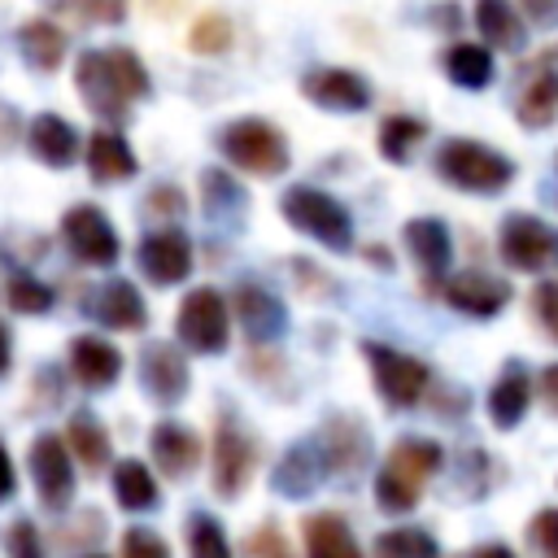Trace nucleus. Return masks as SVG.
Returning <instances> with one entry per match:
<instances>
[{
	"label": "nucleus",
	"instance_id": "1",
	"mask_svg": "<svg viewBox=\"0 0 558 558\" xmlns=\"http://www.w3.org/2000/svg\"><path fill=\"white\" fill-rule=\"evenodd\" d=\"M74 87L100 122H126L131 105L148 96V70L131 48H87L74 61Z\"/></svg>",
	"mask_w": 558,
	"mask_h": 558
},
{
	"label": "nucleus",
	"instance_id": "2",
	"mask_svg": "<svg viewBox=\"0 0 558 558\" xmlns=\"http://www.w3.org/2000/svg\"><path fill=\"white\" fill-rule=\"evenodd\" d=\"M436 174L471 196H497L514 179V161L480 140H445L436 153Z\"/></svg>",
	"mask_w": 558,
	"mask_h": 558
},
{
	"label": "nucleus",
	"instance_id": "3",
	"mask_svg": "<svg viewBox=\"0 0 558 558\" xmlns=\"http://www.w3.org/2000/svg\"><path fill=\"white\" fill-rule=\"evenodd\" d=\"M279 209H283V218H288L301 235H314V240L327 244L331 253H349V248H353V218H349V209H344L331 192L310 187V183H296V187L283 192Z\"/></svg>",
	"mask_w": 558,
	"mask_h": 558
},
{
	"label": "nucleus",
	"instance_id": "4",
	"mask_svg": "<svg viewBox=\"0 0 558 558\" xmlns=\"http://www.w3.org/2000/svg\"><path fill=\"white\" fill-rule=\"evenodd\" d=\"M218 153L235 170L257 174V179H270V174L288 170V140L266 118H235V122H227L222 135H218Z\"/></svg>",
	"mask_w": 558,
	"mask_h": 558
},
{
	"label": "nucleus",
	"instance_id": "5",
	"mask_svg": "<svg viewBox=\"0 0 558 558\" xmlns=\"http://www.w3.org/2000/svg\"><path fill=\"white\" fill-rule=\"evenodd\" d=\"M174 336L192 353H222L231 344V305L218 288H192L174 314Z\"/></svg>",
	"mask_w": 558,
	"mask_h": 558
},
{
	"label": "nucleus",
	"instance_id": "6",
	"mask_svg": "<svg viewBox=\"0 0 558 558\" xmlns=\"http://www.w3.org/2000/svg\"><path fill=\"white\" fill-rule=\"evenodd\" d=\"M26 466H31V484L39 493V506L52 514H65L74 506V484H78L74 480V453H70L65 436H57V432L35 436Z\"/></svg>",
	"mask_w": 558,
	"mask_h": 558
},
{
	"label": "nucleus",
	"instance_id": "7",
	"mask_svg": "<svg viewBox=\"0 0 558 558\" xmlns=\"http://www.w3.org/2000/svg\"><path fill=\"white\" fill-rule=\"evenodd\" d=\"M61 240L78 266H113L122 253V240H118L109 214L87 201H78L61 214Z\"/></svg>",
	"mask_w": 558,
	"mask_h": 558
},
{
	"label": "nucleus",
	"instance_id": "8",
	"mask_svg": "<svg viewBox=\"0 0 558 558\" xmlns=\"http://www.w3.org/2000/svg\"><path fill=\"white\" fill-rule=\"evenodd\" d=\"M366 362H371V379L379 388V397L392 405V410H410L418 405V397L427 392V362L392 349V344H379V340H366L362 344Z\"/></svg>",
	"mask_w": 558,
	"mask_h": 558
},
{
	"label": "nucleus",
	"instance_id": "9",
	"mask_svg": "<svg viewBox=\"0 0 558 558\" xmlns=\"http://www.w3.org/2000/svg\"><path fill=\"white\" fill-rule=\"evenodd\" d=\"M253 462H257V445L248 440V432L222 414L214 427V449H209V480L218 497H240L244 484L253 480Z\"/></svg>",
	"mask_w": 558,
	"mask_h": 558
},
{
	"label": "nucleus",
	"instance_id": "10",
	"mask_svg": "<svg viewBox=\"0 0 558 558\" xmlns=\"http://www.w3.org/2000/svg\"><path fill=\"white\" fill-rule=\"evenodd\" d=\"M497 248H501V262L514 266V270H545L554 257H558V235L549 222H541L536 214H506L501 218V235H497Z\"/></svg>",
	"mask_w": 558,
	"mask_h": 558
},
{
	"label": "nucleus",
	"instance_id": "11",
	"mask_svg": "<svg viewBox=\"0 0 558 558\" xmlns=\"http://www.w3.org/2000/svg\"><path fill=\"white\" fill-rule=\"evenodd\" d=\"M135 262H140V270H144V279L148 283H157V288H170V283H183L187 275H192V240L174 227V222H161L157 231H148L144 240H140V248H135Z\"/></svg>",
	"mask_w": 558,
	"mask_h": 558
},
{
	"label": "nucleus",
	"instance_id": "12",
	"mask_svg": "<svg viewBox=\"0 0 558 558\" xmlns=\"http://www.w3.org/2000/svg\"><path fill=\"white\" fill-rule=\"evenodd\" d=\"M301 96L331 113H362L371 105V83L349 65H323L301 78Z\"/></svg>",
	"mask_w": 558,
	"mask_h": 558
},
{
	"label": "nucleus",
	"instance_id": "13",
	"mask_svg": "<svg viewBox=\"0 0 558 558\" xmlns=\"http://www.w3.org/2000/svg\"><path fill=\"white\" fill-rule=\"evenodd\" d=\"M140 384H144V392H148L157 405L183 401V392H187V384H192L187 357H183L170 340L144 344V353H140Z\"/></svg>",
	"mask_w": 558,
	"mask_h": 558
},
{
	"label": "nucleus",
	"instance_id": "14",
	"mask_svg": "<svg viewBox=\"0 0 558 558\" xmlns=\"http://www.w3.org/2000/svg\"><path fill=\"white\" fill-rule=\"evenodd\" d=\"M231 310H235V318H240V327H244V336H248L253 344H270V340H279L283 327H288L283 301L270 296L262 283H240L235 296H231Z\"/></svg>",
	"mask_w": 558,
	"mask_h": 558
},
{
	"label": "nucleus",
	"instance_id": "15",
	"mask_svg": "<svg viewBox=\"0 0 558 558\" xmlns=\"http://www.w3.org/2000/svg\"><path fill=\"white\" fill-rule=\"evenodd\" d=\"M440 292H445V301H449L453 310H462V314H471V318H493V314H501L506 301H510V283H506V279H493V275H484V270H462V275L445 279Z\"/></svg>",
	"mask_w": 558,
	"mask_h": 558
},
{
	"label": "nucleus",
	"instance_id": "16",
	"mask_svg": "<svg viewBox=\"0 0 558 558\" xmlns=\"http://www.w3.org/2000/svg\"><path fill=\"white\" fill-rule=\"evenodd\" d=\"M70 375H74L87 392L113 388L118 375H122V353H118V344H109L105 336H74V340H70Z\"/></svg>",
	"mask_w": 558,
	"mask_h": 558
},
{
	"label": "nucleus",
	"instance_id": "17",
	"mask_svg": "<svg viewBox=\"0 0 558 558\" xmlns=\"http://www.w3.org/2000/svg\"><path fill=\"white\" fill-rule=\"evenodd\" d=\"M148 449H153L157 471H166L170 480L192 475L196 462H201V436H196L187 423H174V418H161V423L148 432Z\"/></svg>",
	"mask_w": 558,
	"mask_h": 558
},
{
	"label": "nucleus",
	"instance_id": "18",
	"mask_svg": "<svg viewBox=\"0 0 558 558\" xmlns=\"http://www.w3.org/2000/svg\"><path fill=\"white\" fill-rule=\"evenodd\" d=\"M83 161H87V174H92L96 183H122V179H131V174L140 170L135 148H131L126 135L113 131V126H100V131L87 135Z\"/></svg>",
	"mask_w": 558,
	"mask_h": 558
},
{
	"label": "nucleus",
	"instance_id": "19",
	"mask_svg": "<svg viewBox=\"0 0 558 558\" xmlns=\"http://www.w3.org/2000/svg\"><path fill=\"white\" fill-rule=\"evenodd\" d=\"M92 314L109 331H144L148 327V305L131 279H109L105 288H96Z\"/></svg>",
	"mask_w": 558,
	"mask_h": 558
},
{
	"label": "nucleus",
	"instance_id": "20",
	"mask_svg": "<svg viewBox=\"0 0 558 558\" xmlns=\"http://www.w3.org/2000/svg\"><path fill=\"white\" fill-rule=\"evenodd\" d=\"M323 471H327V449H323V440H301V445H292L283 458H279V466H275V493H283V497H310L318 484H323Z\"/></svg>",
	"mask_w": 558,
	"mask_h": 558
},
{
	"label": "nucleus",
	"instance_id": "21",
	"mask_svg": "<svg viewBox=\"0 0 558 558\" xmlns=\"http://www.w3.org/2000/svg\"><path fill=\"white\" fill-rule=\"evenodd\" d=\"M405 248H410L414 266L427 275V283H440V275L449 270V257H453V235L440 218H410Z\"/></svg>",
	"mask_w": 558,
	"mask_h": 558
},
{
	"label": "nucleus",
	"instance_id": "22",
	"mask_svg": "<svg viewBox=\"0 0 558 558\" xmlns=\"http://www.w3.org/2000/svg\"><path fill=\"white\" fill-rule=\"evenodd\" d=\"M26 148L35 153V161H44L52 170H65V166L78 161V131L61 113H39L26 131Z\"/></svg>",
	"mask_w": 558,
	"mask_h": 558
},
{
	"label": "nucleus",
	"instance_id": "23",
	"mask_svg": "<svg viewBox=\"0 0 558 558\" xmlns=\"http://www.w3.org/2000/svg\"><path fill=\"white\" fill-rule=\"evenodd\" d=\"M301 536H305V558H366L357 536H353V527L331 510L305 514L301 519Z\"/></svg>",
	"mask_w": 558,
	"mask_h": 558
},
{
	"label": "nucleus",
	"instance_id": "24",
	"mask_svg": "<svg viewBox=\"0 0 558 558\" xmlns=\"http://www.w3.org/2000/svg\"><path fill=\"white\" fill-rule=\"evenodd\" d=\"M527 405H532V379H527V371H523L519 362H510V366L497 375V384L488 388V418H493L501 432H510V427L523 423Z\"/></svg>",
	"mask_w": 558,
	"mask_h": 558
},
{
	"label": "nucleus",
	"instance_id": "25",
	"mask_svg": "<svg viewBox=\"0 0 558 558\" xmlns=\"http://www.w3.org/2000/svg\"><path fill=\"white\" fill-rule=\"evenodd\" d=\"M61 436H65L74 462H78L87 475H100V471L109 466V432H105V423H100L92 410H74Z\"/></svg>",
	"mask_w": 558,
	"mask_h": 558
},
{
	"label": "nucleus",
	"instance_id": "26",
	"mask_svg": "<svg viewBox=\"0 0 558 558\" xmlns=\"http://www.w3.org/2000/svg\"><path fill=\"white\" fill-rule=\"evenodd\" d=\"M17 48H22L31 70L52 74L65 61V31L52 17H31V22L17 26Z\"/></svg>",
	"mask_w": 558,
	"mask_h": 558
},
{
	"label": "nucleus",
	"instance_id": "27",
	"mask_svg": "<svg viewBox=\"0 0 558 558\" xmlns=\"http://www.w3.org/2000/svg\"><path fill=\"white\" fill-rule=\"evenodd\" d=\"M475 26L484 35L488 48H501V52H519L527 44V26H523V13L506 0H480L475 4Z\"/></svg>",
	"mask_w": 558,
	"mask_h": 558
},
{
	"label": "nucleus",
	"instance_id": "28",
	"mask_svg": "<svg viewBox=\"0 0 558 558\" xmlns=\"http://www.w3.org/2000/svg\"><path fill=\"white\" fill-rule=\"evenodd\" d=\"M440 462H445V449L436 445V440H427V436H405V440H397L392 449H388V462L384 466H392L397 475H405L410 484H427L436 471H440Z\"/></svg>",
	"mask_w": 558,
	"mask_h": 558
},
{
	"label": "nucleus",
	"instance_id": "29",
	"mask_svg": "<svg viewBox=\"0 0 558 558\" xmlns=\"http://www.w3.org/2000/svg\"><path fill=\"white\" fill-rule=\"evenodd\" d=\"M113 501H118L122 510H131V514L153 510V506L161 501V488H157L153 471H148L140 458H122V462L113 466Z\"/></svg>",
	"mask_w": 558,
	"mask_h": 558
},
{
	"label": "nucleus",
	"instance_id": "30",
	"mask_svg": "<svg viewBox=\"0 0 558 558\" xmlns=\"http://www.w3.org/2000/svg\"><path fill=\"white\" fill-rule=\"evenodd\" d=\"M440 70H445L458 87L480 92V87L493 78V52H488V44H445Z\"/></svg>",
	"mask_w": 558,
	"mask_h": 558
},
{
	"label": "nucleus",
	"instance_id": "31",
	"mask_svg": "<svg viewBox=\"0 0 558 558\" xmlns=\"http://www.w3.org/2000/svg\"><path fill=\"white\" fill-rule=\"evenodd\" d=\"M379 153L392 161V166H405L410 161V153L427 140V122L423 118H410V113H388L384 122H379Z\"/></svg>",
	"mask_w": 558,
	"mask_h": 558
},
{
	"label": "nucleus",
	"instance_id": "32",
	"mask_svg": "<svg viewBox=\"0 0 558 558\" xmlns=\"http://www.w3.org/2000/svg\"><path fill=\"white\" fill-rule=\"evenodd\" d=\"M323 449H327V466L331 471H357L362 462H366V436H362V427L357 423H349V418H331L327 423V440H323Z\"/></svg>",
	"mask_w": 558,
	"mask_h": 558
},
{
	"label": "nucleus",
	"instance_id": "33",
	"mask_svg": "<svg viewBox=\"0 0 558 558\" xmlns=\"http://www.w3.org/2000/svg\"><path fill=\"white\" fill-rule=\"evenodd\" d=\"M558 118V74H536L527 87H523V96H519V122H527V126H549Z\"/></svg>",
	"mask_w": 558,
	"mask_h": 558
},
{
	"label": "nucleus",
	"instance_id": "34",
	"mask_svg": "<svg viewBox=\"0 0 558 558\" xmlns=\"http://www.w3.org/2000/svg\"><path fill=\"white\" fill-rule=\"evenodd\" d=\"M375 558H440V545L423 527H388L371 545Z\"/></svg>",
	"mask_w": 558,
	"mask_h": 558
},
{
	"label": "nucleus",
	"instance_id": "35",
	"mask_svg": "<svg viewBox=\"0 0 558 558\" xmlns=\"http://www.w3.org/2000/svg\"><path fill=\"white\" fill-rule=\"evenodd\" d=\"M4 301H9L13 314H48L52 301H57V292L39 275H31V270H13L9 275V288H4Z\"/></svg>",
	"mask_w": 558,
	"mask_h": 558
},
{
	"label": "nucleus",
	"instance_id": "36",
	"mask_svg": "<svg viewBox=\"0 0 558 558\" xmlns=\"http://www.w3.org/2000/svg\"><path fill=\"white\" fill-rule=\"evenodd\" d=\"M187 558H231V541L222 523L205 510L187 514Z\"/></svg>",
	"mask_w": 558,
	"mask_h": 558
},
{
	"label": "nucleus",
	"instance_id": "37",
	"mask_svg": "<svg viewBox=\"0 0 558 558\" xmlns=\"http://www.w3.org/2000/svg\"><path fill=\"white\" fill-rule=\"evenodd\" d=\"M418 484H410L405 475H397L392 466H379V475H375V506L379 510H388V514H405V510H414V501H418Z\"/></svg>",
	"mask_w": 558,
	"mask_h": 558
},
{
	"label": "nucleus",
	"instance_id": "38",
	"mask_svg": "<svg viewBox=\"0 0 558 558\" xmlns=\"http://www.w3.org/2000/svg\"><path fill=\"white\" fill-rule=\"evenodd\" d=\"M187 44H192V52H201V57H218V52L231 48V22H227L222 13H205V17L192 22Z\"/></svg>",
	"mask_w": 558,
	"mask_h": 558
},
{
	"label": "nucleus",
	"instance_id": "39",
	"mask_svg": "<svg viewBox=\"0 0 558 558\" xmlns=\"http://www.w3.org/2000/svg\"><path fill=\"white\" fill-rule=\"evenodd\" d=\"M4 554L9 558H48V545H44V532L35 527V519H13L4 527Z\"/></svg>",
	"mask_w": 558,
	"mask_h": 558
},
{
	"label": "nucleus",
	"instance_id": "40",
	"mask_svg": "<svg viewBox=\"0 0 558 558\" xmlns=\"http://www.w3.org/2000/svg\"><path fill=\"white\" fill-rule=\"evenodd\" d=\"M244 558H296L288 536L279 532V523H257L244 541Z\"/></svg>",
	"mask_w": 558,
	"mask_h": 558
},
{
	"label": "nucleus",
	"instance_id": "41",
	"mask_svg": "<svg viewBox=\"0 0 558 558\" xmlns=\"http://www.w3.org/2000/svg\"><path fill=\"white\" fill-rule=\"evenodd\" d=\"M201 187H205V209H209V214H222V209H240V205H244L240 187H235L222 170H205V174H201Z\"/></svg>",
	"mask_w": 558,
	"mask_h": 558
},
{
	"label": "nucleus",
	"instance_id": "42",
	"mask_svg": "<svg viewBox=\"0 0 558 558\" xmlns=\"http://www.w3.org/2000/svg\"><path fill=\"white\" fill-rule=\"evenodd\" d=\"M527 541H532L536 558H558V506H545V510L532 514Z\"/></svg>",
	"mask_w": 558,
	"mask_h": 558
},
{
	"label": "nucleus",
	"instance_id": "43",
	"mask_svg": "<svg viewBox=\"0 0 558 558\" xmlns=\"http://www.w3.org/2000/svg\"><path fill=\"white\" fill-rule=\"evenodd\" d=\"M532 314L549 340H558V279H541L532 288Z\"/></svg>",
	"mask_w": 558,
	"mask_h": 558
},
{
	"label": "nucleus",
	"instance_id": "44",
	"mask_svg": "<svg viewBox=\"0 0 558 558\" xmlns=\"http://www.w3.org/2000/svg\"><path fill=\"white\" fill-rule=\"evenodd\" d=\"M122 558H170L166 541L148 527H126L122 532Z\"/></svg>",
	"mask_w": 558,
	"mask_h": 558
},
{
	"label": "nucleus",
	"instance_id": "45",
	"mask_svg": "<svg viewBox=\"0 0 558 558\" xmlns=\"http://www.w3.org/2000/svg\"><path fill=\"white\" fill-rule=\"evenodd\" d=\"M144 209H148V214H157L161 222H174V218L187 209V201H183V192H179V187H170V183H157V187L148 192Z\"/></svg>",
	"mask_w": 558,
	"mask_h": 558
},
{
	"label": "nucleus",
	"instance_id": "46",
	"mask_svg": "<svg viewBox=\"0 0 558 558\" xmlns=\"http://www.w3.org/2000/svg\"><path fill=\"white\" fill-rule=\"evenodd\" d=\"M100 527H105V519L92 510V514H78L70 527H61L57 532V545H92L96 536H100Z\"/></svg>",
	"mask_w": 558,
	"mask_h": 558
},
{
	"label": "nucleus",
	"instance_id": "47",
	"mask_svg": "<svg viewBox=\"0 0 558 558\" xmlns=\"http://www.w3.org/2000/svg\"><path fill=\"white\" fill-rule=\"evenodd\" d=\"M17 135H22V118H17L13 105L0 100V153H9V148L17 144Z\"/></svg>",
	"mask_w": 558,
	"mask_h": 558
},
{
	"label": "nucleus",
	"instance_id": "48",
	"mask_svg": "<svg viewBox=\"0 0 558 558\" xmlns=\"http://www.w3.org/2000/svg\"><path fill=\"white\" fill-rule=\"evenodd\" d=\"M527 22H536V26H554L558 22V0H523V9H519Z\"/></svg>",
	"mask_w": 558,
	"mask_h": 558
},
{
	"label": "nucleus",
	"instance_id": "49",
	"mask_svg": "<svg viewBox=\"0 0 558 558\" xmlns=\"http://www.w3.org/2000/svg\"><path fill=\"white\" fill-rule=\"evenodd\" d=\"M536 392H541V401L558 414V362L541 366V375H536Z\"/></svg>",
	"mask_w": 558,
	"mask_h": 558
},
{
	"label": "nucleus",
	"instance_id": "50",
	"mask_svg": "<svg viewBox=\"0 0 558 558\" xmlns=\"http://www.w3.org/2000/svg\"><path fill=\"white\" fill-rule=\"evenodd\" d=\"M13 493H17V471H13V458H9V449L0 440V501H9Z\"/></svg>",
	"mask_w": 558,
	"mask_h": 558
},
{
	"label": "nucleus",
	"instance_id": "51",
	"mask_svg": "<svg viewBox=\"0 0 558 558\" xmlns=\"http://www.w3.org/2000/svg\"><path fill=\"white\" fill-rule=\"evenodd\" d=\"M466 558H519L510 545H497V541H488V545H475Z\"/></svg>",
	"mask_w": 558,
	"mask_h": 558
},
{
	"label": "nucleus",
	"instance_id": "52",
	"mask_svg": "<svg viewBox=\"0 0 558 558\" xmlns=\"http://www.w3.org/2000/svg\"><path fill=\"white\" fill-rule=\"evenodd\" d=\"M9 366H13V331L0 323V379L9 375Z\"/></svg>",
	"mask_w": 558,
	"mask_h": 558
},
{
	"label": "nucleus",
	"instance_id": "53",
	"mask_svg": "<svg viewBox=\"0 0 558 558\" xmlns=\"http://www.w3.org/2000/svg\"><path fill=\"white\" fill-rule=\"evenodd\" d=\"M366 257H371V266H392V257H388V248H366Z\"/></svg>",
	"mask_w": 558,
	"mask_h": 558
},
{
	"label": "nucleus",
	"instance_id": "54",
	"mask_svg": "<svg viewBox=\"0 0 558 558\" xmlns=\"http://www.w3.org/2000/svg\"><path fill=\"white\" fill-rule=\"evenodd\" d=\"M78 558H105V554H78Z\"/></svg>",
	"mask_w": 558,
	"mask_h": 558
}]
</instances>
